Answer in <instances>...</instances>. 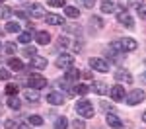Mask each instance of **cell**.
I'll return each instance as SVG.
<instances>
[{
	"instance_id": "obj_1",
	"label": "cell",
	"mask_w": 146,
	"mask_h": 129,
	"mask_svg": "<svg viewBox=\"0 0 146 129\" xmlns=\"http://www.w3.org/2000/svg\"><path fill=\"white\" fill-rule=\"evenodd\" d=\"M76 114L80 117H94V106L90 100H78L76 102Z\"/></svg>"
},
{
	"instance_id": "obj_2",
	"label": "cell",
	"mask_w": 146,
	"mask_h": 129,
	"mask_svg": "<svg viewBox=\"0 0 146 129\" xmlns=\"http://www.w3.org/2000/svg\"><path fill=\"white\" fill-rule=\"evenodd\" d=\"M29 18H35V20H45L47 16V10L43 8V4H39V2H33V4H29Z\"/></svg>"
},
{
	"instance_id": "obj_3",
	"label": "cell",
	"mask_w": 146,
	"mask_h": 129,
	"mask_svg": "<svg viewBox=\"0 0 146 129\" xmlns=\"http://www.w3.org/2000/svg\"><path fill=\"white\" fill-rule=\"evenodd\" d=\"M90 67L98 72H109V63L105 59H100V57H92L90 59Z\"/></svg>"
},
{
	"instance_id": "obj_4",
	"label": "cell",
	"mask_w": 146,
	"mask_h": 129,
	"mask_svg": "<svg viewBox=\"0 0 146 129\" xmlns=\"http://www.w3.org/2000/svg\"><path fill=\"white\" fill-rule=\"evenodd\" d=\"M117 22L121 23V25H125V27H129V29L135 27V20L131 18V14H129L127 10H119L117 12Z\"/></svg>"
},
{
	"instance_id": "obj_5",
	"label": "cell",
	"mask_w": 146,
	"mask_h": 129,
	"mask_svg": "<svg viewBox=\"0 0 146 129\" xmlns=\"http://www.w3.org/2000/svg\"><path fill=\"white\" fill-rule=\"evenodd\" d=\"M125 100H127V104H129V106H136V104H140V102L144 100V92L136 88V90H133V92L127 94Z\"/></svg>"
},
{
	"instance_id": "obj_6",
	"label": "cell",
	"mask_w": 146,
	"mask_h": 129,
	"mask_svg": "<svg viewBox=\"0 0 146 129\" xmlns=\"http://www.w3.org/2000/svg\"><path fill=\"white\" fill-rule=\"evenodd\" d=\"M27 84H29L33 90H39V88H45L47 86V78L41 76V74H31V76L27 78Z\"/></svg>"
},
{
	"instance_id": "obj_7",
	"label": "cell",
	"mask_w": 146,
	"mask_h": 129,
	"mask_svg": "<svg viewBox=\"0 0 146 129\" xmlns=\"http://www.w3.org/2000/svg\"><path fill=\"white\" fill-rule=\"evenodd\" d=\"M72 65H74V57H72V55L62 53L60 57L56 59V67H58V69H68V67H72Z\"/></svg>"
},
{
	"instance_id": "obj_8",
	"label": "cell",
	"mask_w": 146,
	"mask_h": 129,
	"mask_svg": "<svg viewBox=\"0 0 146 129\" xmlns=\"http://www.w3.org/2000/svg\"><path fill=\"white\" fill-rule=\"evenodd\" d=\"M109 94H111V98L115 100V102H123L125 96H127V94H125V88L121 86V84H115L111 90H109Z\"/></svg>"
},
{
	"instance_id": "obj_9",
	"label": "cell",
	"mask_w": 146,
	"mask_h": 129,
	"mask_svg": "<svg viewBox=\"0 0 146 129\" xmlns=\"http://www.w3.org/2000/svg\"><path fill=\"white\" fill-rule=\"evenodd\" d=\"M105 121H107V125H109L111 129H123V121L115 116L113 112H109V114L105 116Z\"/></svg>"
},
{
	"instance_id": "obj_10",
	"label": "cell",
	"mask_w": 146,
	"mask_h": 129,
	"mask_svg": "<svg viewBox=\"0 0 146 129\" xmlns=\"http://www.w3.org/2000/svg\"><path fill=\"white\" fill-rule=\"evenodd\" d=\"M92 90L98 94V96H105V94L109 92V86H107L103 80H94V84H92Z\"/></svg>"
},
{
	"instance_id": "obj_11",
	"label": "cell",
	"mask_w": 146,
	"mask_h": 129,
	"mask_svg": "<svg viewBox=\"0 0 146 129\" xmlns=\"http://www.w3.org/2000/svg\"><path fill=\"white\" fill-rule=\"evenodd\" d=\"M47 102L53 104V106H62L64 104V96L60 92H49L47 94Z\"/></svg>"
},
{
	"instance_id": "obj_12",
	"label": "cell",
	"mask_w": 146,
	"mask_h": 129,
	"mask_svg": "<svg viewBox=\"0 0 146 129\" xmlns=\"http://www.w3.org/2000/svg\"><path fill=\"white\" fill-rule=\"evenodd\" d=\"M119 43H121V49H123V53H127V51H135L136 47H138V43H136L135 39H131V37L119 39Z\"/></svg>"
},
{
	"instance_id": "obj_13",
	"label": "cell",
	"mask_w": 146,
	"mask_h": 129,
	"mask_svg": "<svg viewBox=\"0 0 146 129\" xmlns=\"http://www.w3.org/2000/svg\"><path fill=\"white\" fill-rule=\"evenodd\" d=\"M80 76H82V72L78 69H74V67H68L66 72H64V80L66 82H76Z\"/></svg>"
},
{
	"instance_id": "obj_14",
	"label": "cell",
	"mask_w": 146,
	"mask_h": 129,
	"mask_svg": "<svg viewBox=\"0 0 146 129\" xmlns=\"http://www.w3.org/2000/svg\"><path fill=\"white\" fill-rule=\"evenodd\" d=\"M115 80H119V82H127V84H131L133 82V74L129 72V70H117L115 72Z\"/></svg>"
},
{
	"instance_id": "obj_15",
	"label": "cell",
	"mask_w": 146,
	"mask_h": 129,
	"mask_svg": "<svg viewBox=\"0 0 146 129\" xmlns=\"http://www.w3.org/2000/svg\"><path fill=\"white\" fill-rule=\"evenodd\" d=\"M31 69H37V70H43V69H47V59L45 57H31Z\"/></svg>"
},
{
	"instance_id": "obj_16",
	"label": "cell",
	"mask_w": 146,
	"mask_h": 129,
	"mask_svg": "<svg viewBox=\"0 0 146 129\" xmlns=\"http://www.w3.org/2000/svg\"><path fill=\"white\" fill-rule=\"evenodd\" d=\"M45 20H47V23H51V25H62V23H64V18H60L58 14H47Z\"/></svg>"
},
{
	"instance_id": "obj_17",
	"label": "cell",
	"mask_w": 146,
	"mask_h": 129,
	"mask_svg": "<svg viewBox=\"0 0 146 129\" xmlns=\"http://www.w3.org/2000/svg\"><path fill=\"white\" fill-rule=\"evenodd\" d=\"M8 69H10V70H14V72H20V70H23V63L20 61V59L12 57L10 61H8Z\"/></svg>"
},
{
	"instance_id": "obj_18",
	"label": "cell",
	"mask_w": 146,
	"mask_h": 129,
	"mask_svg": "<svg viewBox=\"0 0 146 129\" xmlns=\"http://www.w3.org/2000/svg\"><path fill=\"white\" fill-rule=\"evenodd\" d=\"M35 39H37L39 45H47V43H51V33H47V31H37V33H35Z\"/></svg>"
},
{
	"instance_id": "obj_19",
	"label": "cell",
	"mask_w": 146,
	"mask_h": 129,
	"mask_svg": "<svg viewBox=\"0 0 146 129\" xmlns=\"http://www.w3.org/2000/svg\"><path fill=\"white\" fill-rule=\"evenodd\" d=\"M117 10V4L115 2H109V0H105V2H101V12L103 14H111V12Z\"/></svg>"
},
{
	"instance_id": "obj_20",
	"label": "cell",
	"mask_w": 146,
	"mask_h": 129,
	"mask_svg": "<svg viewBox=\"0 0 146 129\" xmlns=\"http://www.w3.org/2000/svg\"><path fill=\"white\" fill-rule=\"evenodd\" d=\"M64 14L66 18H80V10L74 6H64Z\"/></svg>"
},
{
	"instance_id": "obj_21",
	"label": "cell",
	"mask_w": 146,
	"mask_h": 129,
	"mask_svg": "<svg viewBox=\"0 0 146 129\" xmlns=\"http://www.w3.org/2000/svg\"><path fill=\"white\" fill-rule=\"evenodd\" d=\"M68 127V119L64 116H60V117H56V121H55V129H66Z\"/></svg>"
},
{
	"instance_id": "obj_22",
	"label": "cell",
	"mask_w": 146,
	"mask_h": 129,
	"mask_svg": "<svg viewBox=\"0 0 146 129\" xmlns=\"http://www.w3.org/2000/svg\"><path fill=\"white\" fill-rule=\"evenodd\" d=\"M25 100H27V102L37 104V102H39V94L35 92V90H27V92H25Z\"/></svg>"
},
{
	"instance_id": "obj_23",
	"label": "cell",
	"mask_w": 146,
	"mask_h": 129,
	"mask_svg": "<svg viewBox=\"0 0 146 129\" xmlns=\"http://www.w3.org/2000/svg\"><path fill=\"white\" fill-rule=\"evenodd\" d=\"M20 106H22V102H20L16 96H10V98H8V108H10V110H20Z\"/></svg>"
},
{
	"instance_id": "obj_24",
	"label": "cell",
	"mask_w": 146,
	"mask_h": 129,
	"mask_svg": "<svg viewBox=\"0 0 146 129\" xmlns=\"http://www.w3.org/2000/svg\"><path fill=\"white\" fill-rule=\"evenodd\" d=\"M6 31H8V33H18V31H20V23L18 22H8L6 23Z\"/></svg>"
},
{
	"instance_id": "obj_25",
	"label": "cell",
	"mask_w": 146,
	"mask_h": 129,
	"mask_svg": "<svg viewBox=\"0 0 146 129\" xmlns=\"http://www.w3.org/2000/svg\"><path fill=\"white\" fill-rule=\"evenodd\" d=\"M33 35H35L33 31H25V33H20V37H18V41H20V43H29Z\"/></svg>"
},
{
	"instance_id": "obj_26",
	"label": "cell",
	"mask_w": 146,
	"mask_h": 129,
	"mask_svg": "<svg viewBox=\"0 0 146 129\" xmlns=\"http://www.w3.org/2000/svg\"><path fill=\"white\" fill-rule=\"evenodd\" d=\"M6 94H8V96H16V94H18V84H14V82L6 84Z\"/></svg>"
},
{
	"instance_id": "obj_27",
	"label": "cell",
	"mask_w": 146,
	"mask_h": 129,
	"mask_svg": "<svg viewBox=\"0 0 146 129\" xmlns=\"http://www.w3.org/2000/svg\"><path fill=\"white\" fill-rule=\"evenodd\" d=\"M29 123L31 125H43V117L41 116H29Z\"/></svg>"
},
{
	"instance_id": "obj_28",
	"label": "cell",
	"mask_w": 146,
	"mask_h": 129,
	"mask_svg": "<svg viewBox=\"0 0 146 129\" xmlns=\"http://www.w3.org/2000/svg\"><path fill=\"white\" fill-rule=\"evenodd\" d=\"M22 53L25 55V57H35L37 49H35V47H25V49H22Z\"/></svg>"
},
{
	"instance_id": "obj_29",
	"label": "cell",
	"mask_w": 146,
	"mask_h": 129,
	"mask_svg": "<svg viewBox=\"0 0 146 129\" xmlns=\"http://www.w3.org/2000/svg\"><path fill=\"white\" fill-rule=\"evenodd\" d=\"M12 16V10L8 6H0V18H10Z\"/></svg>"
},
{
	"instance_id": "obj_30",
	"label": "cell",
	"mask_w": 146,
	"mask_h": 129,
	"mask_svg": "<svg viewBox=\"0 0 146 129\" xmlns=\"http://www.w3.org/2000/svg\"><path fill=\"white\" fill-rule=\"evenodd\" d=\"M88 90H90V88H88L86 84H78V86L74 88V92H76V94H82V96H84V94H88Z\"/></svg>"
},
{
	"instance_id": "obj_31",
	"label": "cell",
	"mask_w": 146,
	"mask_h": 129,
	"mask_svg": "<svg viewBox=\"0 0 146 129\" xmlns=\"http://www.w3.org/2000/svg\"><path fill=\"white\" fill-rule=\"evenodd\" d=\"M90 25L92 27H94V25H96V27H103V22L100 20V16H94V18L90 20Z\"/></svg>"
},
{
	"instance_id": "obj_32",
	"label": "cell",
	"mask_w": 146,
	"mask_h": 129,
	"mask_svg": "<svg viewBox=\"0 0 146 129\" xmlns=\"http://www.w3.org/2000/svg\"><path fill=\"white\" fill-rule=\"evenodd\" d=\"M4 51H6L8 55H14V53H16V43H6V45H4Z\"/></svg>"
},
{
	"instance_id": "obj_33",
	"label": "cell",
	"mask_w": 146,
	"mask_h": 129,
	"mask_svg": "<svg viewBox=\"0 0 146 129\" xmlns=\"http://www.w3.org/2000/svg\"><path fill=\"white\" fill-rule=\"evenodd\" d=\"M72 127L74 129H86V123H84L82 119H74V121H72Z\"/></svg>"
},
{
	"instance_id": "obj_34",
	"label": "cell",
	"mask_w": 146,
	"mask_h": 129,
	"mask_svg": "<svg viewBox=\"0 0 146 129\" xmlns=\"http://www.w3.org/2000/svg\"><path fill=\"white\" fill-rule=\"evenodd\" d=\"M49 4H51V6H55V8H62V6H66V4H64V0H49Z\"/></svg>"
},
{
	"instance_id": "obj_35",
	"label": "cell",
	"mask_w": 146,
	"mask_h": 129,
	"mask_svg": "<svg viewBox=\"0 0 146 129\" xmlns=\"http://www.w3.org/2000/svg\"><path fill=\"white\" fill-rule=\"evenodd\" d=\"M136 12H138L140 18H144V20H146V4H140V6L136 8Z\"/></svg>"
},
{
	"instance_id": "obj_36",
	"label": "cell",
	"mask_w": 146,
	"mask_h": 129,
	"mask_svg": "<svg viewBox=\"0 0 146 129\" xmlns=\"http://www.w3.org/2000/svg\"><path fill=\"white\" fill-rule=\"evenodd\" d=\"M0 80H10V72L6 69H0Z\"/></svg>"
},
{
	"instance_id": "obj_37",
	"label": "cell",
	"mask_w": 146,
	"mask_h": 129,
	"mask_svg": "<svg viewBox=\"0 0 146 129\" xmlns=\"http://www.w3.org/2000/svg\"><path fill=\"white\" fill-rule=\"evenodd\" d=\"M4 125H6V129H16V127H18V123H16L14 119H6V123H4Z\"/></svg>"
},
{
	"instance_id": "obj_38",
	"label": "cell",
	"mask_w": 146,
	"mask_h": 129,
	"mask_svg": "<svg viewBox=\"0 0 146 129\" xmlns=\"http://www.w3.org/2000/svg\"><path fill=\"white\" fill-rule=\"evenodd\" d=\"M56 47H68V39L66 37H60V39L56 41Z\"/></svg>"
},
{
	"instance_id": "obj_39",
	"label": "cell",
	"mask_w": 146,
	"mask_h": 129,
	"mask_svg": "<svg viewBox=\"0 0 146 129\" xmlns=\"http://www.w3.org/2000/svg\"><path fill=\"white\" fill-rule=\"evenodd\" d=\"M101 108H103V110H107V112H115V108H113L111 104H107V102H105V100H103V102H101Z\"/></svg>"
},
{
	"instance_id": "obj_40",
	"label": "cell",
	"mask_w": 146,
	"mask_h": 129,
	"mask_svg": "<svg viewBox=\"0 0 146 129\" xmlns=\"http://www.w3.org/2000/svg\"><path fill=\"white\" fill-rule=\"evenodd\" d=\"M127 4H129V6H136V8H138L140 4H144V0H127Z\"/></svg>"
},
{
	"instance_id": "obj_41",
	"label": "cell",
	"mask_w": 146,
	"mask_h": 129,
	"mask_svg": "<svg viewBox=\"0 0 146 129\" xmlns=\"http://www.w3.org/2000/svg\"><path fill=\"white\" fill-rule=\"evenodd\" d=\"M18 129H31V127H29V125H25V123H20V125H18Z\"/></svg>"
},
{
	"instance_id": "obj_42",
	"label": "cell",
	"mask_w": 146,
	"mask_h": 129,
	"mask_svg": "<svg viewBox=\"0 0 146 129\" xmlns=\"http://www.w3.org/2000/svg\"><path fill=\"white\" fill-rule=\"evenodd\" d=\"M140 80H144V82H146V72H142V74H140Z\"/></svg>"
},
{
	"instance_id": "obj_43",
	"label": "cell",
	"mask_w": 146,
	"mask_h": 129,
	"mask_svg": "<svg viewBox=\"0 0 146 129\" xmlns=\"http://www.w3.org/2000/svg\"><path fill=\"white\" fill-rule=\"evenodd\" d=\"M142 119H144V121H146V110H144V114H142Z\"/></svg>"
},
{
	"instance_id": "obj_44",
	"label": "cell",
	"mask_w": 146,
	"mask_h": 129,
	"mask_svg": "<svg viewBox=\"0 0 146 129\" xmlns=\"http://www.w3.org/2000/svg\"><path fill=\"white\" fill-rule=\"evenodd\" d=\"M0 2H4V0H0Z\"/></svg>"
}]
</instances>
